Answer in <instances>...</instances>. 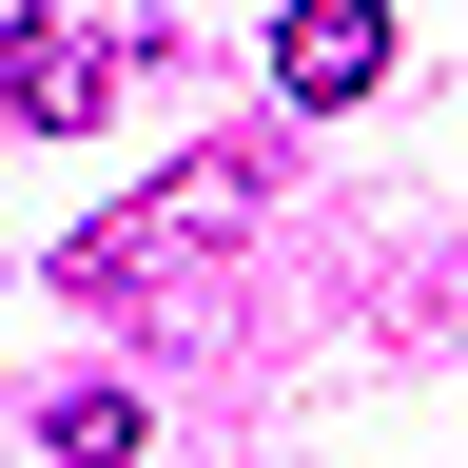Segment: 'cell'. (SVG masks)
<instances>
[{"label":"cell","mask_w":468,"mask_h":468,"mask_svg":"<svg viewBox=\"0 0 468 468\" xmlns=\"http://www.w3.org/2000/svg\"><path fill=\"white\" fill-rule=\"evenodd\" d=\"M254 196H273V156H176V176H137L98 234H58V292H98V313H137V292H176V273H215L234 234H254Z\"/></svg>","instance_id":"cell-1"},{"label":"cell","mask_w":468,"mask_h":468,"mask_svg":"<svg viewBox=\"0 0 468 468\" xmlns=\"http://www.w3.org/2000/svg\"><path fill=\"white\" fill-rule=\"evenodd\" d=\"M156 58H176L156 20H137V39H58V20H39L20 58H0V98H20V137H79V117H117V79H156Z\"/></svg>","instance_id":"cell-2"},{"label":"cell","mask_w":468,"mask_h":468,"mask_svg":"<svg viewBox=\"0 0 468 468\" xmlns=\"http://www.w3.org/2000/svg\"><path fill=\"white\" fill-rule=\"evenodd\" d=\"M273 79H292V117L390 98V0H292V20H273Z\"/></svg>","instance_id":"cell-3"},{"label":"cell","mask_w":468,"mask_h":468,"mask_svg":"<svg viewBox=\"0 0 468 468\" xmlns=\"http://www.w3.org/2000/svg\"><path fill=\"white\" fill-rule=\"evenodd\" d=\"M39 430H58V468H117V449H137V390H58Z\"/></svg>","instance_id":"cell-4"},{"label":"cell","mask_w":468,"mask_h":468,"mask_svg":"<svg viewBox=\"0 0 468 468\" xmlns=\"http://www.w3.org/2000/svg\"><path fill=\"white\" fill-rule=\"evenodd\" d=\"M20 39H39V0H0V58H20Z\"/></svg>","instance_id":"cell-5"},{"label":"cell","mask_w":468,"mask_h":468,"mask_svg":"<svg viewBox=\"0 0 468 468\" xmlns=\"http://www.w3.org/2000/svg\"><path fill=\"white\" fill-rule=\"evenodd\" d=\"M449 313H468V273H449Z\"/></svg>","instance_id":"cell-6"}]
</instances>
